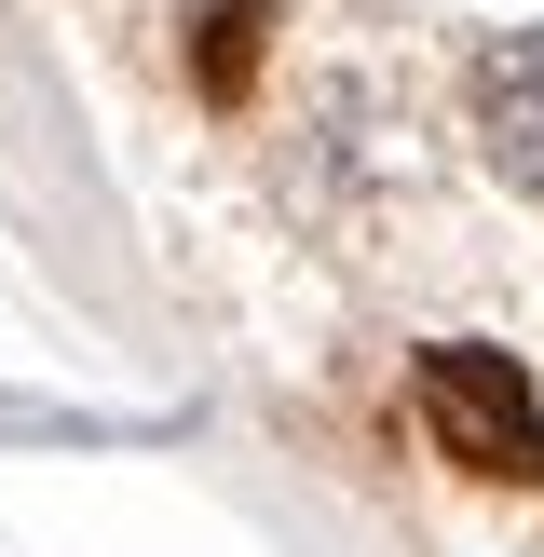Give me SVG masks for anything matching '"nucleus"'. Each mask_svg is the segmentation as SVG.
Masks as SVG:
<instances>
[{"instance_id":"f03ea898","label":"nucleus","mask_w":544,"mask_h":557,"mask_svg":"<svg viewBox=\"0 0 544 557\" xmlns=\"http://www.w3.org/2000/svg\"><path fill=\"white\" fill-rule=\"evenodd\" d=\"M477 136H490V163H504L517 190H544V41H517L504 69L477 82Z\"/></svg>"},{"instance_id":"7ed1b4c3","label":"nucleus","mask_w":544,"mask_h":557,"mask_svg":"<svg viewBox=\"0 0 544 557\" xmlns=\"http://www.w3.org/2000/svg\"><path fill=\"white\" fill-rule=\"evenodd\" d=\"M245 54H259V0H218V27H205V82L218 96L245 82Z\"/></svg>"},{"instance_id":"f257e3e1","label":"nucleus","mask_w":544,"mask_h":557,"mask_svg":"<svg viewBox=\"0 0 544 557\" xmlns=\"http://www.w3.org/2000/svg\"><path fill=\"white\" fill-rule=\"evenodd\" d=\"M422 422H435V449H449V462L544 490V408H531V381H517L504 354H477V341L422 354Z\"/></svg>"}]
</instances>
